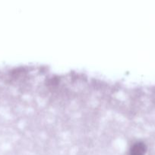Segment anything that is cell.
Here are the masks:
<instances>
[{"label": "cell", "instance_id": "obj_1", "mask_svg": "<svg viewBox=\"0 0 155 155\" xmlns=\"http://www.w3.org/2000/svg\"><path fill=\"white\" fill-rule=\"evenodd\" d=\"M147 151V146L144 142H138L132 145L129 150V155H144Z\"/></svg>", "mask_w": 155, "mask_h": 155}]
</instances>
